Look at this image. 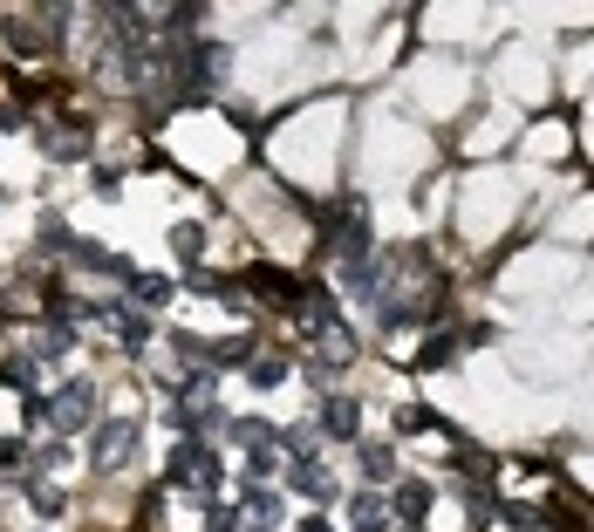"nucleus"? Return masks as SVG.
<instances>
[{"label": "nucleus", "mask_w": 594, "mask_h": 532, "mask_svg": "<svg viewBox=\"0 0 594 532\" xmlns=\"http://www.w3.org/2000/svg\"><path fill=\"white\" fill-rule=\"evenodd\" d=\"M130 451H137V423H130V417L96 423V437H89V464H96V471H123Z\"/></svg>", "instance_id": "nucleus-1"}, {"label": "nucleus", "mask_w": 594, "mask_h": 532, "mask_svg": "<svg viewBox=\"0 0 594 532\" xmlns=\"http://www.w3.org/2000/svg\"><path fill=\"white\" fill-rule=\"evenodd\" d=\"M89 417H96V389L82 376L62 382V389L48 396V423H55V430H89Z\"/></svg>", "instance_id": "nucleus-2"}, {"label": "nucleus", "mask_w": 594, "mask_h": 532, "mask_svg": "<svg viewBox=\"0 0 594 532\" xmlns=\"http://www.w3.org/2000/svg\"><path fill=\"white\" fill-rule=\"evenodd\" d=\"M287 485H294L301 498H315V505H328V498H335V478H328V464H321V457H294Z\"/></svg>", "instance_id": "nucleus-3"}, {"label": "nucleus", "mask_w": 594, "mask_h": 532, "mask_svg": "<svg viewBox=\"0 0 594 532\" xmlns=\"http://www.w3.org/2000/svg\"><path fill=\"white\" fill-rule=\"evenodd\" d=\"M321 430H328V437H342V444H356V437H362L356 403H349V396H328V403H321Z\"/></svg>", "instance_id": "nucleus-4"}, {"label": "nucleus", "mask_w": 594, "mask_h": 532, "mask_svg": "<svg viewBox=\"0 0 594 532\" xmlns=\"http://www.w3.org/2000/svg\"><path fill=\"white\" fill-rule=\"evenodd\" d=\"M246 287H253V294H280V307L301 301V280H287L280 266H246Z\"/></svg>", "instance_id": "nucleus-5"}, {"label": "nucleus", "mask_w": 594, "mask_h": 532, "mask_svg": "<svg viewBox=\"0 0 594 532\" xmlns=\"http://www.w3.org/2000/svg\"><path fill=\"white\" fill-rule=\"evenodd\" d=\"M349 519H356V532H390V498H376V492H362L356 505H349Z\"/></svg>", "instance_id": "nucleus-6"}, {"label": "nucleus", "mask_w": 594, "mask_h": 532, "mask_svg": "<svg viewBox=\"0 0 594 532\" xmlns=\"http://www.w3.org/2000/svg\"><path fill=\"white\" fill-rule=\"evenodd\" d=\"M362 478H369V485H396V451L390 444H362Z\"/></svg>", "instance_id": "nucleus-7"}, {"label": "nucleus", "mask_w": 594, "mask_h": 532, "mask_svg": "<svg viewBox=\"0 0 594 532\" xmlns=\"http://www.w3.org/2000/svg\"><path fill=\"white\" fill-rule=\"evenodd\" d=\"M390 512H396V519H403V526H410L417 512H431V485H417V478H410V485H396Z\"/></svg>", "instance_id": "nucleus-8"}, {"label": "nucleus", "mask_w": 594, "mask_h": 532, "mask_svg": "<svg viewBox=\"0 0 594 532\" xmlns=\"http://www.w3.org/2000/svg\"><path fill=\"white\" fill-rule=\"evenodd\" d=\"M130 301L137 307H164L171 301V280H164V273H137V280H130Z\"/></svg>", "instance_id": "nucleus-9"}, {"label": "nucleus", "mask_w": 594, "mask_h": 532, "mask_svg": "<svg viewBox=\"0 0 594 532\" xmlns=\"http://www.w3.org/2000/svg\"><path fill=\"white\" fill-rule=\"evenodd\" d=\"M41 246H48V253H76V232H69L62 212H41Z\"/></svg>", "instance_id": "nucleus-10"}, {"label": "nucleus", "mask_w": 594, "mask_h": 532, "mask_svg": "<svg viewBox=\"0 0 594 532\" xmlns=\"http://www.w3.org/2000/svg\"><path fill=\"white\" fill-rule=\"evenodd\" d=\"M41 151L55 157V164H76V157H89V137H82V130H69V137H41Z\"/></svg>", "instance_id": "nucleus-11"}, {"label": "nucleus", "mask_w": 594, "mask_h": 532, "mask_svg": "<svg viewBox=\"0 0 594 532\" xmlns=\"http://www.w3.org/2000/svg\"><path fill=\"white\" fill-rule=\"evenodd\" d=\"M212 369H253V342H246V335L219 342V348H212Z\"/></svg>", "instance_id": "nucleus-12"}, {"label": "nucleus", "mask_w": 594, "mask_h": 532, "mask_svg": "<svg viewBox=\"0 0 594 532\" xmlns=\"http://www.w3.org/2000/svg\"><path fill=\"white\" fill-rule=\"evenodd\" d=\"M287 369H294V362H280V355H253L246 382H253V389H274V382H287Z\"/></svg>", "instance_id": "nucleus-13"}, {"label": "nucleus", "mask_w": 594, "mask_h": 532, "mask_svg": "<svg viewBox=\"0 0 594 532\" xmlns=\"http://www.w3.org/2000/svg\"><path fill=\"white\" fill-rule=\"evenodd\" d=\"M0 382H7V389H35V355H7V362H0Z\"/></svg>", "instance_id": "nucleus-14"}, {"label": "nucleus", "mask_w": 594, "mask_h": 532, "mask_svg": "<svg viewBox=\"0 0 594 532\" xmlns=\"http://www.w3.org/2000/svg\"><path fill=\"white\" fill-rule=\"evenodd\" d=\"M171 246H178V260H185V266L198 273V253H205V232H198V226H178V232H171Z\"/></svg>", "instance_id": "nucleus-15"}, {"label": "nucleus", "mask_w": 594, "mask_h": 532, "mask_svg": "<svg viewBox=\"0 0 594 532\" xmlns=\"http://www.w3.org/2000/svg\"><path fill=\"white\" fill-rule=\"evenodd\" d=\"M76 348V328L69 321H48V335H41V355H69Z\"/></svg>", "instance_id": "nucleus-16"}, {"label": "nucleus", "mask_w": 594, "mask_h": 532, "mask_svg": "<svg viewBox=\"0 0 594 532\" xmlns=\"http://www.w3.org/2000/svg\"><path fill=\"white\" fill-rule=\"evenodd\" d=\"M417 362H424V369H451V362H458V342H444V335H437V342H424Z\"/></svg>", "instance_id": "nucleus-17"}, {"label": "nucleus", "mask_w": 594, "mask_h": 532, "mask_svg": "<svg viewBox=\"0 0 594 532\" xmlns=\"http://www.w3.org/2000/svg\"><path fill=\"white\" fill-rule=\"evenodd\" d=\"M41 41H48V35H35L28 21H7V48H21V55H35Z\"/></svg>", "instance_id": "nucleus-18"}, {"label": "nucleus", "mask_w": 594, "mask_h": 532, "mask_svg": "<svg viewBox=\"0 0 594 532\" xmlns=\"http://www.w3.org/2000/svg\"><path fill=\"white\" fill-rule=\"evenodd\" d=\"M246 512H253V519H267V526H274V519H280V498H274V492H246Z\"/></svg>", "instance_id": "nucleus-19"}, {"label": "nucleus", "mask_w": 594, "mask_h": 532, "mask_svg": "<svg viewBox=\"0 0 594 532\" xmlns=\"http://www.w3.org/2000/svg\"><path fill=\"white\" fill-rule=\"evenodd\" d=\"M205 532H239V512L233 505H212V512H205Z\"/></svg>", "instance_id": "nucleus-20"}, {"label": "nucleus", "mask_w": 594, "mask_h": 532, "mask_svg": "<svg viewBox=\"0 0 594 532\" xmlns=\"http://www.w3.org/2000/svg\"><path fill=\"white\" fill-rule=\"evenodd\" d=\"M21 457H28L21 437H0V471H21Z\"/></svg>", "instance_id": "nucleus-21"}, {"label": "nucleus", "mask_w": 594, "mask_h": 532, "mask_svg": "<svg viewBox=\"0 0 594 532\" xmlns=\"http://www.w3.org/2000/svg\"><path fill=\"white\" fill-rule=\"evenodd\" d=\"M28 498H35V512H62V492H55V485H28Z\"/></svg>", "instance_id": "nucleus-22"}, {"label": "nucleus", "mask_w": 594, "mask_h": 532, "mask_svg": "<svg viewBox=\"0 0 594 532\" xmlns=\"http://www.w3.org/2000/svg\"><path fill=\"white\" fill-rule=\"evenodd\" d=\"M506 526H519V532H533V526H540V512H526V505H506Z\"/></svg>", "instance_id": "nucleus-23"}]
</instances>
